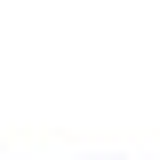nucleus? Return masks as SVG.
I'll use <instances>...</instances> for the list:
<instances>
[]
</instances>
